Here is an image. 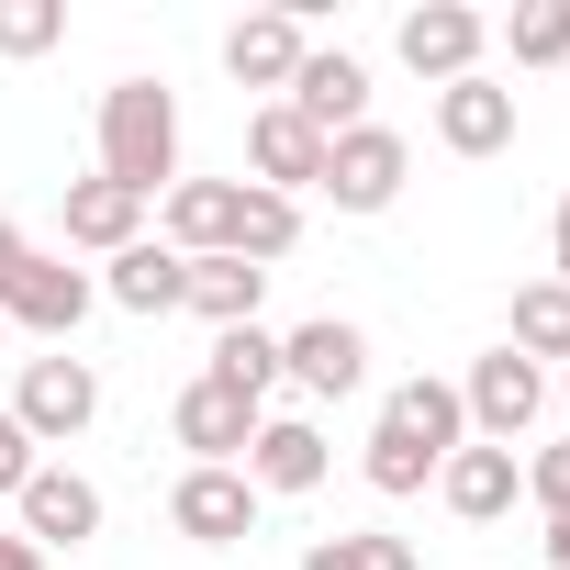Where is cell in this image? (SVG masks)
Masks as SVG:
<instances>
[{"instance_id": "1", "label": "cell", "mask_w": 570, "mask_h": 570, "mask_svg": "<svg viewBox=\"0 0 570 570\" xmlns=\"http://www.w3.org/2000/svg\"><path fill=\"white\" fill-rule=\"evenodd\" d=\"M101 179H124L135 202L179 190V90L168 79H112L101 90Z\"/></svg>"}, {"instance_id": "2", "label": "cell", "mask_w": 570, "mask_h": 570, "mask_svg": "<svg viewBox=\"0 0 570 570\" xmlns=\"http://www.w3.org/2000/svg\"><path fill=\"white\" fill-rule=\"evenodd\" d=\"M403 179H414V146H403L392 124H358V135L325 146V179H314V190H325L336 213H392Z\"/></svg>"}, {"instance_id": "3", "label": "cell", "mask_w": 570, "mask_h": 570, "mask_svg": "<svg viewBox=\"0 0 570 570\" xmlns=\"http://www.w3.org/2000/svg\"><path fill=\"white\" fill-rule=\"evenodd\" d=\"M459 414H470V436H481V448H514V436L548 414V370H537V358H514V347H492V358H470Z\"/></svg>"}, {"instance_id": "4", "label": "cell", "mask_w": 570, "mask_h": 570, "mask_svg": "<svg viewBox=\"0 0 570 570\" xmlns=\"http://www.w3.org/2000/svg\"><path fill=\"white\" fill-rule=\"evenodd\" d=\"M90 414H101V370H90V358H68V347H57V358H23L12 425H23L35 448H68V436H79Z\"/></svg>"}, {"instance_id": "5", "label": "cell", "mask_w": 570, "mask_h": 570, "mask_svg": "<svg viewBox=\"0 0 570 570\" xmlns=\"http://www.w3.org/2000/svg\"><path fill=\"white\" fill-rule=\"evenodd\" d=\"M90 303H101V279H90V268H68V257H23V268H12V292H0V325H23V336L68 347Z\"/></svg>"}, {"instance_id": "6", "label": "cell", "mask_w": 570, "mask_h": 570, "mask_svg": "<svg viewBox=\"0 0 570 570\" xmlns=\"http://www.w3.org/2000/svg\"><path fill=\"white\" fill-rule=\"evenodd\" d=\"M246 481H257V503L279 492V503H292V492H314L325 470H336V448H325V425L314 414H257V436H246V459H235Z\"/></svg>"}, {"instance_id": "7", "label": "cell", "mask_w": 570, "mask_h": 570, "mask_svg": "<svg viewBox=\"0 0 570 570\" xmlns=\"http://www.w3.org/2000/svg\"><path fill=\"white\" fill-rule=\"evenodd\" d=\"M392 46H403V68H414V79H436V90H448V79H481L492 23L470 12V0H425V12H403V35H392Z\"/></svg>"}, {"instance_id": "8", "label": "cell", "mask_w": 570, "mask_h": 570, "mask_svg": "<svg viewBox=\"0 0 570 570\" xmlns=\"http://www.w3.org/2000/svg\"><path fill=\"white\" fill-rule=\"evenodd\" d=\"M168 525L190 548H235V537H257V481L246 470H179L168 481Z\"/></svg>"}, {"instance_id": "9", "label": "cell", "mask_w": 570, "mask_h": 570, "mask_svg": "<svg viewBox=\"0 0 570 570\" xmlns=\"http://www.w3.org/2000/svg\"><path fill=\"white\" fill-rule=\"evenodd\" d=\"M279 381H303L314 403H336V392H358V381H370V336H358L347 314H314V325L279 336Z\"/></svg>"}, {"instance_id": "10", "label": "cell", "mask_w": 570, "mask_h": 570, "mask_svg": "<svg viewBox=\"0 0 570 570\" xmlns=\"http://www.w3.org/2000/svg\"><path fill=\"white\" fill-rule=\"evenodd\" d=\"M168 436L190 448V470H235V459H246V436H257V403H246V392H224V381H190V392L168 403Z\"/></svg>"}, {"instance_id": "11", "label": "cell", "mask_w": 570, "mask_h": 570, "mask_svg": "<svg viewBox=\"0 0 570 570\" xmlns=\"http://www.w3.org/2000/svg\"><path fill=\"white\" fill-rule=\"evenodd\" d=\"M12 525H23L35 548H90V537H101V481H79V470L46 459V470L12 492Z\"/></svg>"}, {"instance_id": "12", "label": "cell", "mask_w": 570, "mask_h": 570, "mask_svg": "<svg viewBox=\"0 0 570 570\" xmlns=\"http://www.w3.org/2000/svg\"><path fill=\"white\" fill-rule=\"evenodd\" d=\"M246 168H257V190L303 202V190L325 179V135H314L292 101H257V124H246Z\"/></svg>"}, {"instance_id": "13", "label": "cell", "mask_w": 570, "mask_h": 570, "mask_svg": "<svg viewBox=\"0 0 570 570\" xmlns=\"http://www.w3.org/2000/svg\"><path fill=\"white\" fill-rule=\"evenodd\" d=\"M303 57H314V35H303V12H246V23L224 35V68H235V90H268V101H292V79H303Z\"/></svg>"}, {"instance_id": "14", "label": "cell", "mask_w": 570, "mask_h": 570, "mask_svg": "<svg viewBox=\"0 0 570 570\" xmlns=\"http://www.w3.org/2000/svg\"><path fill=\"white\" fill-rule=\"evenodd\" d=\"M292 112H303L325 146H336V135H358V124H370V68H358L347 46H314V57H303V79H292Z\"/></svg>"}, {"instance_id": "15", "label": "cell", "mask_w": 570, "mask_h": 570, "mask_svg": "<svg viewBox=\"0 0 570 570\" xmlns=\"http://www.w3.org/2000/svg\"><path fill=\"white\" fill-rule=\"evenodd\" d=\"M381 436H403L414 459H436V470H448V459L470 448V414H459V381H425V370H414V381H403V392L381 403Z\"/></svg>"}, {"instance_id": "16", "label": "cell", "mask_w": 570, "mask_h": 570, "mask_svg": "<svg viewBox=\"0 0 570 570\" xmlns=\"http://www.w3.org/2000/svg\"><path fill=\"white\" fill-rule=\"evenodd\" d=\"M436 146L448 157H503L514 146V90L503 79H448L436 90Z\"/></svg>"}, {"instance_id": "17", "label": "cell", "mask_w": 570, "mask_h": 570, "mask_svg": "<svg viewBox=\"0 0 570 570\" xmlns=\"http://www.w3.org/2000/svg\"><path fill=\"white\" fill-rule=\"evenodd\" d=\"M436 492H448V514H459V525H503V514H514V492H525V459L470 436V448L436 470Z\"/></svg>"}, {"instance_id": "18", "label": "cell", "mask_w": 570, "mask_h": 570, "mask_svg": "<svg viewBox=\"0 0 570 570\" xmlns=\"http://www.w3.org/2000/svg\"><path fill=\"white\" fill-rule=\"evenodd\" d=\"M68 246H90V257H124V246H146V202L124 190V179H68Z\"/></svg>"}, {"instance_id": "19", "label": "cell", "mask_w": 570, "mask_h": 570, "mask_svg": "<svg viewBox=\"0 0 570 570\" xmlns=\"http://www.w3.org/2000/svg\"><path fill=\"white\" fill-rule=\"evenodd\" d=\"M257 303H268V268H246V257H190L179 314H202L213 336H235V325H257Z\"/></svg>"}, {"instance_id": "20", "label": "cell", "mask_w": 570, "mask_h": 570, "mask_svg": "<svg viewBox=\"0 0 570 570\" xmlns=\"http://www.w3.org/2000/svg\"><path fill=\"white\" fill-rule=\"evenodd\" d=\"M292 246H303V202H279V190L235 179V224H224V257H246V268H279Z\"/></svg>"}, {"instance_id": "21", "label": "cell", "mask_w": 570, "mask_h": 570, "mask_svg": "<svg viewBox=\"0 0 570 570\" xmlns=\"http://www.w3.org/2000/svg\"><path fill=\"white\" fill-rule=\"evenodd\" d=\"M157 224H168V257H224V224H235V179H179V190L157 202Z\"/></svg>"}, {"instance_id": "22", "label": "cell", "mask_w": 570, "mask_h": 570, "mask_svg": "<svg viewBox=\"0 0 570 570\" xmlns=\"http://www.w3.org/2000/svg\"><path fill=\"white\" fill-rule=\"evenodd\" d=\"M179 292H190V257H168V246H124L101 279V303H124V314H179Z\"/></svg>"}, {"instance_id": "23", "label": "cell", "mask_w": 570, "mask_h": 570, "mask_svg": "<svg viewBox=\"0 0 570 570\" xmlns=\"http://www.w3.org/2000/svg\"><path fill=\"white\" fill-rule=\"evenodd\" d=\"M503 347L537 358V370H548V358L570 370V292H559V279H525V292H514V336H503Z\"/></svg>"}, {"instance_id": "24", "label": "cell", "mask_w": 570, "mask_h": 570, "mask_svg": "<svg viewBox=\"0 0 570 570\" xmlns=\"http://www.w3.org/2000/svg\"><path fill=\"white\" fill-rule=\"evenodd\" d=\"M202 381H224V392H246V403L268 414V392H279V336H268V325L213 336V370H202Z\"/></svg>"}, {"instance_id": "25", "label": "cell", "mask_w": 570, "mask_h": 570, "mask_svg": "<svg viewBox=\"0 0 570 570\" xmlns=\"http://www.w3.org/2000/svg\"><path fill=\"white\" fill-rule=\"evenodd\" d=\"M503 46H514V68H570V0H514Z\"/></svg>"}, {"instance_id": "26", "label": "cell", "mask_w": 570, "mask_h": 570, "mask_svg": "<svg viewBox=\"0 0 570 570\" xmlns=\"http://www.w3.org/2000/svg\"><path fill=\"white\" fill-rule=\"evenodd\" d=\"M68 46V0H0V57H57Z\"/></svg>"}, {"instance_id": "27", "label": "cell", "mask_w": 570, "mask_h": 570, "mask_svg": "<svg viewBox=\"0 0 570 570\" xmlns=\"http://www.w3.org/2000/svg\"><path fill=\"white\" fill-rule=\"evenodd\" d=\"M303 570H414V548H403V537H381V525H358V537H314V548H303Z\"/></svg>"}, {"instance_id": "28", "label": "cell", "mask_w": 570, "mask_h": 570, "mask_svg": "<svg viewBox=\"0 0 570 570\" xmlns=\"http://www.w3.org/2000/svg\"><path fill=\"white\" fill-rule=\"evenodd\" d=\"M525 503H537V514H548V525H570V436H559V448H537V459H525Z\"/></svg>"}, {"instance_id": "29", "label": "cell", "mask_w": 570, "mask_h": 570, "mask_svg": "<svg viewBox=\"0 0 570 570\" xmlns=\"http://www.w3.org/2000/svg\"><path fill=\"white\" fill-rule=\"evenodd\" d=\"M35 470H46V448H35V436L12 425V403H0V503H12V492H23Z\"/></svg>"}, {"instance_id": "30", "label": "cell", "mask_w": 570, "mask_h": 570, "mask_svg": "<svg viewBox=\"0 0 570 570\" xmlns=\"http://www.w3.org/2000/svg\"><path fill=\"white\" fill-rule=\"evenodd\" d=\"M548 279H559V292H570V202L548 213Z\"/></svg>"}, {"instance_id": "31", "label": "cell", "mask_w": 570, "mask_h": 570, "mask_svg": "<svg viewBox=\"0 0 570 570\" xmlns=\"http://www.w3.org/2000/svg\"><path fill=\"white\" fill-rule=\"evenodd\" d=\"M23 257H35V235H23L12 213H0V292H12V268H23Z\"/></svg>"}, {"instance_id": "32", "label": "cell", "mask_w": 570, "mask_h": 570, "mask_svg": "<svg viewBox=\"0 0 570 570\" xmlns=\"http://www.w3.org/2000/svg\"><path fill=\"white\" fill-rule=\"evenodd\" d=\"M0 570H46V548H35L23 525H0Z\"/></svg>"}, {"instance_id": "33", "label": "cell", "mask_w": 570, "mask_h": 570, "mask_svg": "<svg viewBox=\"0 0 570 570\" xmlns=\"http://www.w3.org/2000/svg\"><path fill=\"white\" fill-rule=\"evenodd\" d=\"M548 570H570V525H548Z\"/></svg>"}, {"instance_id": "34", "label": "cell", "mask_w": 570, "mask_h": 570, "mask_svg": "<svg viewBox=\"0 0 570 570\" xmlns=\"http://www.w3.org/2000/svg\"><path fill=\"white\" fill-rule=\"evenodd\" d=\"M559 414H570V370H559Z\"/></svg>"}, {"instance_id": "35", "label": "cell", "mask_w": 570, "mask_h": 570, "mask_svg": "<svg viewBox=\"0 0 570 570\" xmlns=\"http://www.w3.org/2000/svg\"><path fill=\"white\" fill-rule=\"evenodd\" d=\"M0 336H12V325H0Z\"/></svg>"}]
</instances>
